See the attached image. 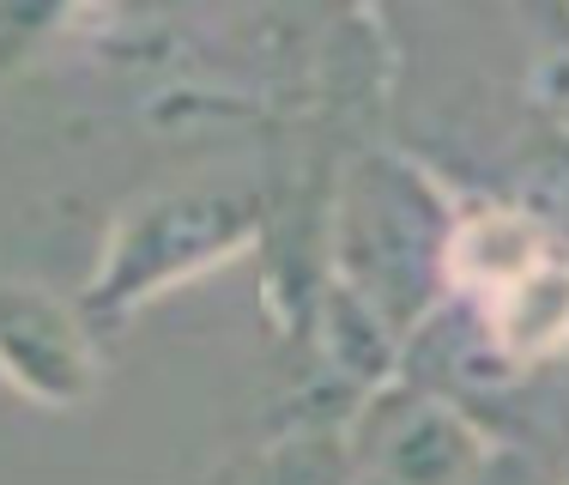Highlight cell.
<instances>
[{"label":"cell","instance_id":"cell-1","mask_svg":"<svg viewBox=\"0 0 569 485\" xmlns=\"http://www.w3.org/2000/svg\"><path fill=\"white\" fill-rule=\"evenodd\" d=\"M254 231V200L212 188V195H176L158 207L133 212L128 231L116 237L110 261L98 279L103 309H128L140 298H158L176 279H194L200 267H212L219 255L242 249V237Z\"/></svg>","mask_w":569,"mask_h":485},{"label":"cell","instance_id":"cell-2","mask_svg":"<svg viewBox=\"0 0 569 485\" xmlns=\"http://www.w3.org/2000/svg\"><path fill=\"white\" fill-rule=\"evenodd\" d=\"M0 376L24 400L79 407L98 388L86 321L37 286H0Z\"/></svg>","mask_w":569,"mask_h":485}]
</instances>
